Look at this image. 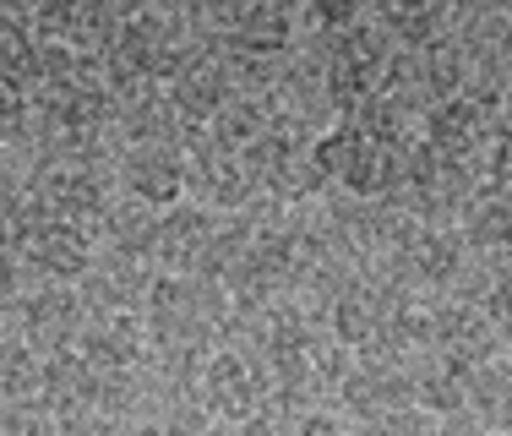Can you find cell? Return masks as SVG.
I'll return each instance as SVG.
<instances>
[{
	"instance_id": "cell-5",
	"label": "cell",
	"mask_w": 512,
	"mask_h": 436,
	"mask_svg": "<svg viewBox=\"0 0 512 436\" xmlns=\"http://www.w3.org/2000/svg\"><path fill=\"white\" fill-rule=\"evenodd\" d=\"M425 349H431L442 366L463 371H485L502 349V327L491 322V311L474 306V300H436L431 306V322H425Z\"/></svg>"
},
{
	"instance_id": "cell-15",
	"label": "cell",
	"mask_w": 512,
	"mask_h": 436,
	"mask_svg": "<svg viewBox=\"0 0 512 436\" xmlns=\"http://www.w3.org/2000/svg\"><path fill=\"white\" fill-rule=\"evenodd\" d=\"M376 22L393 44H425V39H442L447 33V11L442 0H376Z\"/></svg>"
},
{
	"instance_id": "cell-7",
	"label": "cell",
	"mask_w": 512,
	"mask_h": 436,
	"mask_svg": "<svg viewBox=\"0 0 512 436\" xmlns=\"http://www.w3.org/2000/svg\"><path fill=\"white\" fill-rule=\"evenodd\" d=\"M235 93H240V82L229 71V55L213 50V44H197V50L180 60L175 77H169V99H175L186 126H213L235 104Z\"/></svg>"
},
{
	"instance_id": "cell-8",
	"label": "cell",
	"mask_w": 512,
	"mask_h": 436,
	"mask_svg": "<svg viewBox=\"0 0 512 436\" xmlns=\"http://www.w3.org/2000/svg\"><path fill=\"white\" fill-rule=\"evenodd\" d=\"M120 11L115 0H39L33 28L44 44H66L77 55H109V44L120 39Z\"/></svg>"
},
{
	"instance_id": "cell-13",
	"label": "cell",
	"mask_w": 512,
	"mask_h": 436,
	"mask_svg": "<svg viewBox=\"0 0 512 436\" xmlns=\"http://www.w3.org/2000/svg\"><path fill=\"white\" fill-rule=\"evenodd\" d=\"M148 349V317H88L77 338V355L99 366L104 377H131Z\"/></svg>"
},
{
	"instance_id": "cell-11",
	"label": "cell",
	"mask_w": 512,
	"mask_h": 436,
	"mask_svg": "<svg viewBox=\"0 0 512 436\" xmlns=\"http://www.w3.org/2000/svg\"><path fill=\"white\" fill-rule=\"evenodd\" d=\"M77 289H82L88 317H142V311H148V295H153V278L137 257L104 251Z\"/></svg>"
},
{
	"instance_id": "cell-21",
	"label": "cell",
	"mask_w": 512,
	"mask_h": 436,
	"mask_svg": "<svg viewBox=\"0 0 512 436\" xmlns=\"http://www.w3.org/2000/svg\"><path fill=\"white\" fill-rule=\"evenodd\" d=\"M120 17H142V11H153V0H115Z\"/></svg>"
},
{
	"instance_id": "cell-12",
	"label": "cell",
	"mask_w": 512,
	"mask_h": 436,
	"mask_svg": "<svg viewBox=\"0 0 512 436\" xmlns=\"http://www.w3.org/2000/svg\"><path fill=\"white\" fill-rule=\"evenodd\" d=\"M213 235H218V218L197 208V202H180L158 218V246H153V262L175 278H197L207 251H213Z\"/></svg>"
},
{
	"instance_id": "cell-22",
	"label": "cell",
	"mask_w": 512,
	"mask_h": 436,
	"mask_svg": "<svg viewBox=\"0 0 512 436\" xmlns=\"http://www.w3.org/2000/svg\"><path fill=\"white\" fill-rule=\"evenodd\" d=\"M131 436H180V431H169V426H142V431H131Z\"/></svg>"
},
{
	"instance_id": "cell-17",
	"label": "cell",
	"mask_w": 512,
	"mask_h": 436,
	"mask_svg": "<svg viewBox=\"0 0 512 436\" xmlns=\"http://www.w3.org/2000/svg\"><path fill=\"white\" fill-rule=\"evenodd\" d=\"M469 404L480 409L485 426L512 431V360H491L485 371L469 377Z\"/></svg>"
},
{
	"instance_id": "cell-6",
	"label": "cell",
	"mask_w": 512,
	"mask_h": 436,
	"mask_svg": "<svg viewBox=\"0 0 512 436\" xmlns=\"http://www.w3.org/2000/svg\"><path fill=\"white\" fill-rule=\"evenodd\" d=\"M82 327H88V306H82V289L71 284H39L33 295L17 300V333L44 360L77 349Z\"/></svg>"
},
{
	"instance_id": "cell-2",
	"label": "cell",
	"mask_w": 512,
	"mask_h": 436,
	"mask_svg": "<svg viewBox=\"0 0 512 436\" xmlns=\"http://www.w3.org/2000/svg\"><path fill=\"white\" fill-rule=\"evenodd\" d=\"M480 191L485 186L474 180L469 159H453V153H442V148H431V142L414 137L409 164H404V186H398L393 202H404L420 224H453Z\"/></svg>"
},
{
	"instance_id": "cell-14",
	"label": "cell",
	"mask_w": 512,
	"mask_h": 436,
	"mask_svg": "<svg viewBox=\"0 0 512 436\" xmlns=\"http://www.w3.org/2000/svg\"><path fill=\"white\" fill-rule=\"evenodd\" d=\"M458 229H463V240H469V251L496 273H507L512 268V197H496V191H480V197L463 208L458 218Z\"/></svg>"
},
{
	"instance_id": "cell-19",
	"label": "cell",
	"mask_w": 512,
	"mask_h": 436,
	"mask_svg": "<svg viewBox=\"0 0 512 436\" xmlns=\"http://www.w3.org/2000/svg\"><path fill=\"white\" fill-rule=\"evenodd\" d=\"M371 436H425V420L414 409H393V415L371 420Z\"/></svg>"
},
{
	"instance_id": "cell-3",
	"label": "cell",
	"mask_w": 512,
	"mask_h": 436,
	"mask_svg": "<svg viewBox=\"0 0 512 436\" xmlns=\"http://www.w3.org/2000/svg\"><path fill=\"white\" fill-rule=\"evenodd\" d=\"M197 398H202L207 415L229 420V426H251L267 409V398H273V371H267V360H256L251 349L224 344L202 360Z\"/></svg>"
},
{
	"instance_id": "cell-4",
	"label": "cell",
	"mask_w": 512,
	"mask_h": 436,
	"mask_svg": "<svg viewBox=\"0 0 512 436\" xmlns=\"http://www.w3.org/2000/svg\"><path fill=\"white\" fill-rule=\"evenodd\" d=\"M186 191L197 197V208L218 213H246L251 197H262V186H256L246 153L224 148V142L213 137L207 126H186Z\"/></svg>"
},
{
	"instance_id": "cell-16",
	"label": "cell",
	"mask_w": 512,
	"mask_h": 436,
	"mask_svg": "<svg viewBox=\"0 0 512 436\" xmlns=\"http://www.w3.org/2000/svg\"><path fill=\"white\" fill-rule=\"evenodd\" d=\"M158 208L148 202H115V208L104 213V235H109V251H120V257H137V262H153V246H158Z\"/></svg>"
},
{
	"instance_id": "cell-9",
	"label": "cell",
	"mask_w": 512,
	"mask_h": 436,
	"mask_svg": "<svg viewBox=\"0 0 512 436\" xmlns=\"http://www.w3.org/2000/svg\"><path fill=\"white\" fill-rule=\"evenodd\" d=\"M120 186L131 202H148V208H180L186 197V137L180 142H137V148L120 153Z\"/></svg>"
},
{
	"instance_id": "cell-10",
	"label": "cell",
	"mask_w": 512,
	"mask_h": 436,
	"mask_svg": "<svg viewBox=\"0 0 512 436\" xmlns=\"http://www.w3.org/2000/svg\"><path fill=\"white\" fill-rule=\"evenodd\" d=\"M420 142L453 153V159L485 164V153H491V142H496V115L480 99L458 93V99H442V104L420 109Z\"/></svg>"
},
{
	"instance_id": "cell-20",
	"label": "cell",
	"mask_w": 512,
	"mask_h": 436,
	"mask_svg": "<svg viewBox=\"0 0 512 436\" xmlns=\"http://www.w3.org/2000/svg\"><path fill=\"white\" fill-rule=\"evenodd\" d=\"M300 436H349V431L338 426V420H327V415H311L306 426H300Z\"/></svg>"
},
{
	"instance_id": "cell-1",
	"label": "cell",
	"mask_w": 512,
	"mask_h": 436,
	"mask_svg": "<svg viewBox=\"0 0 512 436\" xmlns=\"http://www.w3.org/2000/svg\"><path fill=\"white\" fill-rule=\"evenodd\" d=\"M414 142L382 137V131H365L360 120H333V126L316 137V164L333 186H344L355 202H393L404 186V164H409Z\"/></svg>"
},
{
	"instance_id": "cell-18",
	"label": "cell",
	"mask_w": 512,
	"mask_h": 436,
	"mask_svg": "<svg viewBox=\"0 0 512 436\" xmlns=\"http://www.w3.org/2000/svg\"><path fill=\"white\" fill-rule=\"evenodd\" d=\"M485 311H491L496 327H502V338H512V268L485 284Z\"/></svg>"
}]
</instances>
